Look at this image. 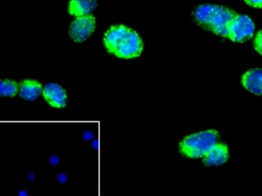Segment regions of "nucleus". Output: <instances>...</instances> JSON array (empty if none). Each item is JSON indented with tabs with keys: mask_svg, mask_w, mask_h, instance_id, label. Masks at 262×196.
<instances>
[{
	"mask_svg": "<svg viewBox=\"0 0 262 196\" xmlns=\"http://www.w3.org/2000/svg\"><path fill=\"white\" fill-rule=\"evenodd\" d=\"M254 44L257 52L262 55V30L258 31L257 34Z\"/></svg>",
	"mask_w": 262,
	"mask_h": 196,
	"instance_id": "nucleus-12",
	"label": "nucleus"
},
{
	"mask_svg": "<svg viewBox=\"0 0 262 196\" xmlns=\"http://www.w3.org/2000/svg\"><path fill=\"white\" fill-rule=\"evenodd\" d=\"M42 94L46 101L52 106L61 108L67 103L66 92L61 86L56 83H48L44 86Z\"/></svg>",
	"mask_w": 262,
	"mask_h": 196,
	"instance_id": "nucleus-6",
	"label": "nucleus"
},
{
	"mask_svg": "<svg viewBox=\"0 0 262 196\" xmlns=\"http://www.w3.org/2000/svg\"><path fill=\"white\" fill-rule=\"evenodd\" d=\"M27 178H28V179L30 181H34L35 179V173H32V172H30V173H28V175H27Z\"/></svg>",
	"mask_w": 262,
	"mask_h": 196,
	"instance_id": "nucleus-17",
	"label": "nucleus"
},
{
	"mask_svg": "<svg viewBox=\"0 0 262 196\" xmlns=\"http://www.w3.org/2000/svg\"><path fill=\"white\" fill-rule=\"evenodd\" d=\"M218 133L209 130L186 136L179 144L181 153L190 158H203L218 143Z\"/></svg>",
	"mask_w": 262,
	"mask_h": 196,
	"instance_id": "nucleus-3",
	"label": "nucleus"
},
{
	"mask_svg": "<svg viewBox=\"0 0 262 196\" xmlns=\"http://www.w3.org/2000/svg\"><path fill=\"white\" fill-rule=\"evenodd\" d=\"M60 162V158L56 155H53L49 158V162L50 164H52V165H56L59 163Z\"/></svg>",
	"mask_w": 262,
	"mask_h": 196,
	"instance_id": "nucleus-15",
	"label": "nucleus"
},
{
	"mask_svg": "<svg viewBox=\"0 0 262 196\" xmlns=\"http://www.w3.org/2000/svg\"><path fill=\"white\" fill-rule=\"evenodd\" d=\"M19 96L26 100H37L42 92V86L40 82L35 80H24L19 85Z\"/></svg>",
	"mask_w": 262,
	"mask_h": 196,
	"instance_id": "nucleus-9",
	"label": "nucleus"
},
{
	"mask_svg": "<svg viewBox=\"0 0 262 196\" xmlns=\"http://www.w3.org/2000/svg\"><path fill=\"white\" fill-rule=\"evenodd\" d=\"M98 146V140H95V141L93 142V147L94 148H97Z\"/></svg>",
	"mask_w": 262,
	"mask_h": 196,
	"instance_id": "nucleus-19",
	"label": "nucleus"
},
{
	"mask_svg": "<svg viewBox=\"0 0 262 196\" xmlns=\"http://www.w3.org/2000/svg\"><path fill=\"white\" fill-rule=\"evenodd\" d=\"M19 196H29V195L25 189H22L19 192Z\"/></svg>",
	"mask_w": 262,
	"mask_h": 196,
	"instance_id": "nucleus-18",
	"label": "nucleus"
},
{
	"mask_svg": "<svg viewBox=\"0 0 262 196\" xmlns=\"http://www.w3.org/2000/svg\"><path fill=\"white\" fill-rule=\"evenodd\" d=\"M83 137L85 140H90L94 138V133L90 131H86L84 133Z\"/></svg>",
	"mask_w": 262,
	"mask_h": 196,
	"instance_id": "nucleus-16",
	"label": "nucleus"
},
{
	"mask_svg": "<svg viewBox=\"0 0 262 196\" xmlns=\"http://www.w3.org/2000/svg\"><path fill=\"white\" fill-rule=\"evenodd\" d=\"M57 178H58V181L61 183V184H64L67 181V180H68V177L64 173H58V176H57Z\"/></svg>",
	"mask_w": 262,
	"mask_h": 196,
	"instance_id": "nucleus-14",
	"label": "nucleus"
},
{
	"mask_svg": "<svg viewBox=\"0 0 262 196\" xmlns=\"http://www.w3.org/2000/svg\"><path fill=\"white\" fill-rule=\"evenodd\" d=\"M229 156L228 146L217 143L203 157V162L209 166H218L226 162Z\"/></svg>",
	"mask_w": 262,
	"mask_h": 196,
	"instance_id": "nucleus-7",
	"label": "nucleus"
},
{
	"mask_svg": "<svg viewBox=\"0 0 262 196\" xmlns=\"http://www.w3.org/2000/svg\"><path fill=\"white\" fill-rule=\"evenodd\" d=\"M242 84L247 90L256 95H262V68L249 70L242 76Z\"/></svg>",
	"mask_w": 262,
	"mask_h": 196,
	"instance_id": "nucleus-8",
	"label": "nucleus"
},
{
	"mask_svg": "<svg viewBox=\"0 0 262 196\" xmlns=\"http://www.w3.org/2000/svg\"><path fill=\"white\" fill-rule=\"evenodd\" d=\"M195 19L206 29L219 36L228 38V27L237 14L224 6L206 4L195 9Z\"/></svg>",
	"mask_w": 262,
	"mask_h": 196,
	"instance_id": "nucleus-2",
	"label": "nucleus"
},
{
	"mask_svg": "<svg viewBox=\"0 0 262 196\" xmlns=\"http://www.w3.org/2000/svg\"><path fill=\"white\" fill-rule=\"evenodd\" d=\"M95 25V17L91 14L77 17L70 26L69 34L74 41L82 42L93 34Z\"/></svg>",
	"mask_w": 262,
	"mask_h": 196,
	"instance_id": "nucleus-5",
	"label": "nucleus"
},
{
	"mask_svg": "<svg viewBox=\"0 0 262 196\" xmlns=\"http://www.w3.org/2000/svg\"><path fill=\"white\" fill-rule=\"evenodd\" d=\"M247 5L253 7L262 8V0H244Z\"/></svg>",
	"mask_w": 262,
	"mask_h": 196,
	"instance_id": "nucleus-13",
	"label": "nucleus"
},
{
	"mask_svg": "<svg viewBox=\"0 0 262 196\" xmlns=\"http://www.w3.org/2000/svg\"><path fill=\"white\" fill-rule=\"evenodd\" d=\"M255 32L253 21L245 15H236L228 27V38L235 42H244Z\"/></svg>",
	"mask_w": 262,
	"mask_h": 196,
	"instance_id": "nucleus-4",
	"label": "nucleus"
},
{
	"mask_svg": "<svg viewBox=\"0 0 262 196\" xmlns=\"http://www.w3.org/2000/svg\"><path fill=\"white\" fill-rule=\"evenodd\" d=\"M104 42L110 53L122 58L139 56L143 48L139 35L123 25L110 28L104 35Z\"/></svg>",
	"mask_w": 262,
	"mask_h": 196,
	"instance_id": "nucleus-1",
	"label": "nucleus"
},
{
	"mask_svg": "<svg viewBox=\"0 0 262 196\" xmlns=\"http://www.w3.org/2000/svg\"><path fill=\"white\" fill-rule=\"evenodd\" d=\"M97 6V0H71L68 6V12L70 15L76 17L90 15Z\"/></svg>",
	"mask_w": 262,
	"mask_h": 196,
	"instance_id": "nucleus-10",
	"label": "nucleus"
},
{
	"mask_svg": "<svg viewBox=\"0 0 262 196\" xmlns=\"http://www.w3.org/2000/svg\"><path fill=\"white\" fill-rule=\"evenodd\" d=\"M18 84L13 80H0V97H14L18 92Z\"/></svg>",
	"mask_w": 262,
	"mask_h": 196,
	"instance_id": "nucleus-11",
	"label": "nucleus"
}]
</instances>
